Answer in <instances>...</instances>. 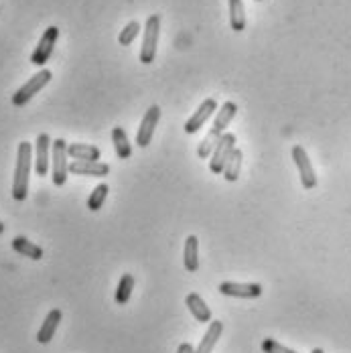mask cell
Segmentation results:
<instances>
[{
    "mask_svg": "<svg viewBox=\"0 0 351 353\" xmlns=\"http://www.w3.org/2000/svg\"><path fill=\"white\" fill-rule=\"evenodd\" d=\"M33 146L31 142H21L17 148V165H14V176H12V199L25 201L29 195V179L33 169Z\"/></svg>",
    "mask_w": 351,
    "mask_h": 353,
    "instance_id": "cell-1",
    "label": "cell"
},
{
    "mask_svg": "<svg viewBox=\"0 0 351 353\" xmlns=\"http://www.w3.org/2000/svg\"><path fill=\"white\" fill-rule=\"evenodd\" d=\"M70 173L81 176H108L110 165L100 161H71Z\"/></svg>",
    "mask_w": 351,
    "mask_h": 353,
    "instance_id": "cell-12",
    "label": "cell"
},
{
    "mask_svg": "<svg viewBox=\"0 0 351 353\" xmlns=\"http://www.w3.org/2000/svg\"><path fill=\"white\" fill-rule=\"evenodd\" d=\"M161 120V108L159 106H150L146 112H144V118L141 122V128L137 132V144L141 148H146L150 141H152V134H154V128Z\"/></svg>",
    "mask_w": 351,
    "mask_h": 353,
    "instance_id": "cell-9",
    "label": "cell"
},
{
    "mask_svg": "<svg viewBox=\"0 0 351 353\" xmlns=\"http://www.w3.org/2000/svg\"><path fill=\"white\" fill-rule=\"evenodd\" d=\"M2 234H4V223L0 221V236H2Z\"/></svg>",
    "mask_w": 351,
    "mask_h": 353,
    "instance_id": "cell-29",
    "label": "cell"
},
{
    "mask_svg": "<svg viewBox=\"0 0 351 353\" xmlns=\"http://www.w3.org/2000/svg\"><path fill=\"white\" fill-rule=\"evenodd\" d=\"M221 137H217L215 132H208V137L203 139V141L199 142V146H197V154H199V159H210L211 154H213V150H215V146H217V142H219Z\"/></svg>",
    "mask_w": 351,
    "mask_h": 353,
    "instance_id": "cell-25",
    "label": "cell"
},
{
    "mask_svg": "<svg viewBox=\"0 0 351 353\" xmlns=\"http://www.w3.org/2000/svg\"><path fill=\"white\" fill-rule=\"evenodd\" d=\"M177 353H195V350H193L191 343H181V345L177 347Z\"/></svg>",
    "mask_w": 351,
    "mask_h": 353,
    "instance_id": "cell-28",
    "label": "cell"
},
{
    "mask_svg": "<svg viewBox=\"0 0 351 353\" xmlns=\"http://www.w3.org/2000/svg\"><path fill=\"white\" fill-rule=\"evenodd\" d=\"M262 352L264 353H297L294 350H290V347L282 345V343L274 341V339H264V341H262Z\"/></svg>",
    "mask_w": 351,
    "mask_h": 353,
    "instance_id": "cell-27",
    "label": "cell"
},
{
    "mask_svg": "<svg viewBox=\"0 0 351 353\" xmlns=\"http://www.w3.org/2000/svg\"><path fill=\"white\" fill-rule=\"evenodd\" d=\"M51 77H53V73L49 70H41L39 73H35L31 79H27V83H23V85L14 92V96H12V106L21 108L25 106L27 102H31V98H35L37 94L51 81Z\"/></svg>",
    "mask_w": 351,
    "mask_h": 353,
    "instance_id": "cell-4",
    "label": "cell"
},
{
    "mask_svg": "<svg viewBox=\"0 0 351 353\" xmlns=\"http://www.w3.org/2000/svg\"><path fill=\"white\" fill-rule=\"evenodd\" d=\"M185 303H187V309L191 311V315L197 319L199 323H211V309L197 292L187 294Z\"/></svg>",
    "mask_w": 351,
    "mask_h": 353,
    "instance_id": "cell-16",
    "label": "cell"
},
{
    "mask_svg": "<svg viewBox=\"0 0 351 353\" xmlns=\"http://www.w3.org/2000/svg\"><path fill=\"white\" fill-rule=\"evenodd\" d=\"M112 142H114V148H116V154L118 159H130L132 157V144L128 141V134L124 132L122 126H116L112 130Z\"/></svg>",
    "mask_w": 351,
    "mask_h": 353,
    "instance_id": "cell-21",
    "label": "cell"
},
{
    "mask_svg": "<svg viewBox=\"0 0 351 353\" xmlns=\"http://www.w3.org/2000/svg\"><path fill=\"white\" fill-rule=\"evenodd\" d=\"M134 290V276L132 274H122L118 288H116V303L118 305H126L132 296Z\"/></svg>",
    "mask_w": 351,
    "mask_h": 353,
    "instance_id": "cell-23",
    "label": "cell"
},
{
    "mask_svg": "<svg viewBox=\"0 0 351 353\" xmlns=\"http://www.w3.org/2000/svg\"><path fill=\"white\" fill-rule=\"evenodd\" d=\"M57 39H59V29H57V27H47V31L43 33L41 41L37 43L33 55H31V63H33V65L43 68V65L49 61V57L53 55V49H55Z\"/></svg>",
    "mask_w": 351,
    "mask_h": 353,
    "instance_id": "cell-7",
    "label": "cell"
},
{
    "mask_svg": "<svg viewBox=\"0 0 351 353\" xmlns=\"http://www.w3.org/2000/svg\"><path fill=\"white\" fill-rule=\"evenodd\" d=\"M183 262H185V270L187 272H197L199 268V240L197 236H189L185 240V254H183Z\"/></svg>",
    "mask_w": 351,
    "mask_h": 353,
    "instance_id": "cell-17",
    "label": "cell"
},
{
    "mask_svg": "<svg viewBox=\"0 0 351 353\" xmlns=\"http://www.w3.org/2000/svg\"><path fill=\"white\" fill-rule=\"evenodd\" d=\"M311 353H325V352H323L321 347H315V350H313V352H311Z\"/></svg>",
    "mask_w": 351,
    "mask_h": 353,
    "instance_id": "cell-30",
    "label": "cell"
},
{
    "mask_svg": "<svg viewBox=\"0 0 351 353\" xmlns=\"http://www.w3.org/2000/svg\"><path fill=\"white\" fill-rule=\"evenodd\" d=\"M221 333H223V323H221V321H211L210 329L205 331V335H203V339H201V343H199V347L195 350V353L213 352V347H215L217 339L221 337Z\"/></svg>",
    "mask_w": 351,
    "mask_h": 353,
    "instance_id": "cell-18",
    "label": "cell"
},
{
    "mask_svg": "<svg viewBox=\"0 0 351 353\" xmlns=\"http://www.w3.org/2000/svg\"><path fill=\"white\" fill-rule=\"evenodd\" d=\"M61 319H63V313H61L59 309H53V311L47 313V317H45L41 329H39V333H37V341H39L41 345H47V343L55 337V331H57Z\"/></svg>",
    "mask_w": 351,
    "mask_h": 353,
    "instance_id": "cell-13",
    "label": "cell"
},
{
    "mask_svg": "<svg viewBox=\"0 0 351 353\" xmlns=\"http://www.w3.org/2000/svg\"><path fill=\"white\" fill-rule=\"evenodd\" d=\"M256 2H262V0H256Z\"/></svg>",
    "mask_w": 351,
    "mask_h": 353,
    "instance_id": "cell-31",
    "label": "cell"
},
{
    "mask_svg": "<svg viewBox=\"0 0 351 353\" xmlns=\"http://www.w3.org/2000/svg\"><path fill=\"white\" fill-rule=\"evenodd\" d=\"M230 4V25L236 33H242L246 29V6L244 0H228Z\"/></svg>",
    "mask_w": 351,
    "mask_h": 353,
    "instance_id": "cell-19",
    "label": "cell"
},
{
    "mask_svg": "<svg viewBox=\"0 0 351 353\" xmlns=\"http://www.w3.org/2000/svg\"><path fill=\"white\" fill-rule=\"evenodd\" d=\"M234 150H236V134H232V132L221 134L213 154L210 157V169L213 175L223 173V167H225V163H228V159L232 157Z\"/></svg>",
    "mask_w": 351,
    "mask_h": 353,
    "instance_id": "cell-5",
    "label": "cell"
},
{
    "mask_svg": "<svg viewBox=\"0 0 351 353\" xmlns=\"http://www.w3.org/2000/svg\"><path fill=\"white\" fill-rule=\"evenodd\" d=\"M68 142L63 139L53 141L51 146V176L55 187H63L68 183V173H70V163H68Z\"/></svg>",
    "mask_w": 351,
    "mask_h": 353,
    "instance_id": "cell-2",
    "label": "cell"
},
{
    "mask_svg": "<svg viewBox=\"0 0 351 353\" xmlns=\"http://www.w3.org/2000/svg\"><path fill=\"white\" fill-rule=\"evenodd\" d=\"M51 146L53 141L49 139L47 132H41L35 142V173L39 176H45L51 167Z\"/></svg>",
    "mask_w": 351,
    "mask_h": 353,
    "instance_id": "cell-8",
    "label": "cell"
},
{
    "mask_svg": "<svg viewBox=\"0 0 351 353\" xmlns=\"http://www.w3.org/2000/svg\"><path fill=\"white\" fill-rule=\"evenodd\" d=\"M219 292L225 296H234V299H258L262 294V286L254 283H221Z\"/></svg>",
    "mask_w": 351,
    "mask_h": 353,
    "instance_id": "cell-11",
    "label": "cell"
},
{
    "mask_svg": "<svg viewBox=\"0 0 351 353\" xmlns=\"http://www.w3.org/2000/svg\"><path fill=\"white\" fill-rule=\"evenodd\" d=\"M108 193H110V187H108L106 183H100V185L90 193V197H88V210H90V212H100L102 205H104L106 197H108Z\"/></svg>",
    "mask_w": 351,
    "mask_h": 353,
    "instance_id": "cell-24",
    "label": "cell"
},
{
    "mask_svg": "<svg viewBox=\"0 0 351 353\" xmlns=\"http://www.w3.org/2000/svg\"><path fill=\"white\" fill-rule=\"evenodd\" d=\"M215 112H217V102H215L213 98L203 100L201 106L197 108V112H193V116L185 122V132H187V134H195Z\"/></svg>",
    "mask_w": 351,
    "mask_h": 353,
    "instance_id": "cell-10",
    "label": "cell"
},
{
    "mask_svg": "<svg viewBox=\"0 0 351 353\" xmlns=\"http://www.w3.org/2000/svg\"><path fill=\"white\" fill-rule=\"evenodd\" d=\"M68 154L73 161H100L102 150L94 144H81V142H73L68 144Z\"/></svg>",
    "mask_w": 351,
    "mask_h": 353,
    "instance_id": "cell-15",
    "label": "cell"
},
{
    "mask_svg": "<svg viewBox=\"0 0 351 353\" xmlns=\"http://www.w3.org/2000/svg\"><path fill=\"white\" fill-rule=\"evenodd\" d=\"M292 161L299 169V176H301V183L305 189H315L317 187V175L313 165H311V159L305 150V146L301 144H294L292 146Z\"/></svg>",
    "mask_w": 351,
    "mask_h": 353,
    "instance_id": "cell-6",
    "label": "cell"
},
{
    "mask_svg": "<svg viewBox=\"0 0 351 353\" xmlns=\"http://www.w3.org/2000/svg\"><path fill=\"white\" fill-rule=\"evenodd\" d=\"M159 35H161V17L150 14L144 25V37H142L141 47V63L150 65L157 57V45H159Z\"/></svg>",
    "mask_w": 351,
    "mask_h": 353,
    "instance_id": "cell-3",
    "label": "cell"
},
{
    "mask_svg": "<svg viewBox=\"0 0 351 353\" xmlns=\"http://www.w3.org/2000/svg\"><path fill=\"white\" fill-rule=\"evenodd\" d=\"M242 161H244V154H242V150H240V148H236V150L232 152V157L228 159V163H225V167H223V173H221L228 183L238 181L240 171H242Z\"/></svg>",
    "mask_w": 351,
    "mask_h": 353,
    "instance_id": "cell-22",
    "label": "cell"
},
{
    "mask_svg": "<svg viewBox=\"0 0 351 353\" xmlns=\"http://www.w3.org/2000/svg\"><path fill=\"white\" fill-rule=\"evenodd\" d=\"M238 114V106L234 102H225L223 106L219 108V112L215 114V120H213V126H211V132H215L217 137L225 134V128L232 124V120L236 118Z\"/></svg>",
    "mask_w": 351,
    "mask_h": 353,
    "instance_id": "cell-14",
    "label": "cell"
},
{
    "mask_svg": "<svg viewBox=\"0 0 351 353\" xmlns=\"http://www.w3.org/2000/svg\"><path fill=\"white\" fill-rule=\"evenodd\" d=\"M141 33V23L139 21H132V23H128L122 31H120V37H118V41H120V45H124V47H128L137 35Z\"/></svg>",
    "mask_w": 351,
    "mask_h": 353,
    "instance_id": "cell-26",
    "label": "cell"
},
{
    "mask_svg": "<svg viewBox=\"0 0 351 353\" xmlns=\"http://www.w3.org/2000/svg\"><path fill=\"white\" fill-rule=\"evenodd\" d=\"M12 250L17 252V254H21V256H25V258H31V260H41L43 258V248L33 244L31 240H27V238H23V236H17V238H12Z\"/></svg>",
    "mask_w": 351,
    "mask_h": 353,
    "instance_id": "cell-20",
    "label": "cell"
}]
</instances>
